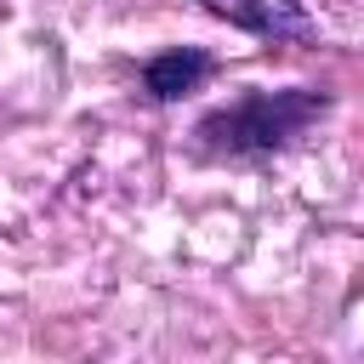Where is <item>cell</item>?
I'll return each mask as SVG.
<instances>
[{
	"label": "cell",
	"instance_id": "cell-2",
	"mask_svg": "<svg viewBox=\"0 0 364 364\" xmlns=\"http://www.w3.org/2000/svg\"><path fill=\"white\" fill-rule=\"evenodd\" d=\"M199 6L262 40H313V17L301 0H199Z\"/></svg>",
	"mask_w": 364,
	"mask_h": 364
},
{
	"label": "cell",
	"instance_id": "cell-1",
	"mask_svg": "<svg viewBox=\"0 0 364 364\" xmlns=\"http://www.w3.org/2000/svg\"><path fill=\"white\" fill-rule=\"evenodd\" d=\"M318 108H324V97H313V91H273V97L256 91V97H245V102L216 108L210 119H199V148L205 154H228V159L267 154V148L290 142Z\"/></svg>",
	"mask_w": 364,
	"mask_h": 364
},
{
	"label": "cell",
	"instance_id": "cell-3",
	"mask_svg": "<svg viewBox=\"0 0 364 364\" xmlns=\"http://www.w3.org/2000/svg\"><path fill=\"white\" fill-rule=\"evenodd\" d=\"M210 74V57L205 51H165V57H154L148 63V91L159 97V102H171V97H182V91H193L199 80Z\"/></svg>",
	"mask_w": 364,
	"mask_h": 364
}]
</instances>
